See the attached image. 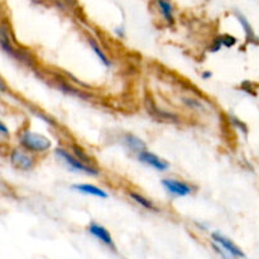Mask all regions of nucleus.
Listing matches in <instances>:
<instances>
[{
    "instance_id": "423d86ee",
    "label": "nucleus",
    "mask_w": 259,
    "mask_h": 259,
    "mask_svg": "<svg viewBox=\"0 0 259 259\" xmlns=\"http://www.w3.org/2000/svg\"><path fill=\"white\" fill-rule=\"evenodd\" d=\"M138 159L142 163L147 164L149 167H153L157 171H167L169 168V163L164 159H162L161 157H158L157 154L152 153V152L143 149V151L138 152Z\"/></svg>"
},
{
    "instance_id": "dca6fc26",
    "label": "nucleus",
    "mask_w": 259,
    "mask_h": 259,
    "mask_svg": "<svg viewBox=\"0 0 259 259\" xmlns=\"http://www.w3.org/2000/svg\"><path fill=\"white\" fill-rule=\"evenodd\" d=\"M220 40H222V45H224L225 47H232V46L235 45V38L232 37V35H224L223 38H220Z\"/></svg>"
},
{
    "instance_id": "2eb2a0df",
    "label": "nucleus",
    "mask_w": 259,
    "mask_h": 259,
    "mask_svg": "<svg viewBox=\"0 0 259 259\" xmlns=\"http://www.w3.org/2000/svg\"><path fill=\"white\" fill-rule=\"evenodd\" d=\"M238 19H239V22L242 23V25L244 27V30H245V34H247V37L249 38V39H252V38L254 37V34H253V29H252V27H250L249 23H248V20L240 14H238Z\"/></svg>"
},
{
    "instance_id": "7ed1b4c3",
    "label": "nucleus",
    "mask_w": 259,
    "mask_h": 259,
    "mask_svg": "<svg viewBox=\"0 0 259 259\" xmlns=\"http://www.w3.org/2000/svg\"><path fill=\"white\" fill-rule=\"evenodd\" d=\"M9 161L14 168L19 171H30L35 166V158L32 153L23 148L12 149L9 154Z\"/></svg>"
},
{
    "instance_id": "6ab92c4d",
    "label": "nucleus",
    "mask_w": 259,
    "mask_h": 259,
    "mask_svg": "<svg viewBox=\"0 0 259 259\" xmlns=\"http://www.w3.org/2000/svg\"><path fill=\"white\" fill-rule=\"evenodd\" d=\"M212 76V73L210 72V71H204V72H202V78H204V80H207V78H210Z\"/></svg>"
},
{
    "instance_id": "f257e3e1",
    "label": "nucleus",
    "mask_w": 259,
    "mask_h": 259,
    "mask_svg": "<svg viewBox=\"0 0 259 259\" xmlns=\"http://www.w3.org/2000/svg\"><path fill=\"white\" fill-rule=\"evenodd\" d=\"M20 147L30 153H45L52 147V142L50 138L40 133H35L32 131H23L19 134Z\"/></svg>"
},
{
    "instance_id": "f03ea898",
    "label": "nucleus",
    "mask_w": 259,
    "mask_h": 259,
    "mask_svg": "<svg viewBox=\"0 0 259 259\" xmlns=\"http://www.w3.org/2000/svg\"><path fill=\"white\" fill-rule=\"evenodd\" d=\"M55 152L56 154H57L58 158H61V161H62L63 163H66V166H67L68 168L72 169V171L90 175V176H98V175H100V169L96 168V167L94 166H90V164L83 163L80 159L76 158L73 154L68 153L66 149L57 148Z\"/></svg>"
},
{
    "instance_id": "39448f33",
    "label": "nucleus",
    "mask_w": 259,
    "mask_h": 259,
    "mask_svg": "<svg viewBox=\"0 0 259 259\" xmlns=\"http://www.w3.org/2000/svg\"><path fill=\"white\" fill-rule=\"evenodd\" d=\"M0 47L10 55L12 57H14L15 60L19 61H25L28 63V60L24 57V53L18 51V48H15V46L13 45V40L10 38L9 30L7 29V27H0Z\"/></svg>"
},
{
    "instance_id": "0eeeda50",
    "label": "nucleus",
    "mask_w": 259,
    "mask_h": 259,
    "mask_svg": "<svg viewBox=\"0 0 259 259\" xmlns=\"http://www.w3.org/2000/svg\"><path fill=\"white\" fill-rule=\"evenodd\" d=\"M211 238H212V240L217 243V244H219L223 249L227 250V252L229 253L230 255H233V257H238V258L245 257V254L242 252V249H240L239 247H237V245H235L232 240L228 239V238H225L224 235L219 234V233H214V234L211 235Z\"/></svg>"
},
{
    "instance_id": "9b49d317",
    "label": "nucleus",
    "mask_w": 259,
    "mask_h": 259,
    "mask_svg": "<svg viewBox=\"0 0 259 259\" xmlns=\"http://www.w3.org/2000/svg\"><path fill=\"white\" fill-rule=\"evenodd\" d=\"M124 143H125V146L128 147L129 149H132V151L134 152H141L143 151V149H147L146 143H144L141 138L133 136V134H126V136L124 137Z\"/></svg>"
},
{
    "instance_id": "f3484780",
    "label": "nucleus",
    "mask_w": 259,
    "mask_h": 259,
    "mask_svg": "<svg viewBox=\"0 0 259 259\" xmlns=\"http://www.w3.org/2000/svg\"><path fill=\"white\" fill-rule=\"evenodd\" d=\"M0 134L3 137H9V129H8V126L2 120H0Z\"/></svg>"
},
{
    "instance_id": "a211bd4d",
    "label": "nucleus",
    "mask_w": 259,
    "mask_h": 259,
    "mask_svg": "<svg viewBox=\"0 0 259 259\" xmlns=\"http://www.w3.org/2000/svg\"><path fill=\"white\" fill-rule=\"evenodd\" d=\"M0 91H2V93H5V91H8L7 83H5V81L3 80L2 77H0Z\"/></svg>"
},
{
    "instance_id": "20e7f679",
    "label": "nucleus",
    "mask_w": 259,
    "mask_h": 259,
    "mask_svg": "<svg viewBox=\"0 0 259 259\" xmlns=\"http://www.w3.org/2000/svg\"><path fill=\"white\" fill-rule=\"evenodd\" d=\"M162 186L166 189L167 192L175 195V196H189L194 192L195 187L192 185L187 184V182L180 181L176 179H164L162 180Z\"/></svg>"
},
{
    "instance_id": "412c9836",
    "label": "nucleus",
    "mask_w": 259,
    "mask_h": 259,
    "mask_svg": "<svg viewBox=\"0 0 259 259\" xmlns=\"http://www.w3.org/2000/svg\"><path fill=\"white\" fill-rule=\"evenodd\" d=\"M0 113H2V110H0Z\"/></svg>"
},
{
    "instance_id": "aec40b11",
    "label": "nucleus",
    "mask_w": 259,
    "mask_h": 259,
    "mask_svg": "<svg viewBox=\"0 0 259 259\" xmlns=\"http://www.w3.org/2000/svg\"><path fill=\"white\" fill-rule=\"evenodd\" d=\"M65 2H73V0H65Z\"/></svg>"
},
{
    "instance_id": "6e6552de",
    "label": "nucleus",
    "mask_w": 259,
    "mask_h": 259,
    "mask_svg": "<svg viewBox=\"0 0 259 259\" xmlns=\"http://www.w3.org/2000/svg\"><path fill=\"white\" fill-rule=\"evenodd\" d=\"M89 232L93 237H95L96 239L100 240L101 243H104L108 247L114 248V240L111 238V234L109 233V230L106 228H104L103 225L98 224V223H91L89 225Z\"/></svg>"
},
{
    "instance_id": "ddd939ff",
    "label": "nucleus",
    "mask_w": 259,
    "mask_h": 259,
    "mask_svg": "<svg viewBox=\"0 0 259 259\" xmlns=\"http://www.w3.org/2000/svg\"><path fill=\"white\" fill-rule=\"evenodd\" d=\"M89 45L91 46L93 51H94V52H95V55L98 56L99 60H100L101 62H103V65L106 66V67H109V66H110V60H109V58H108L106 53L104 52L103 50H101L100 46H99L98 43H96L95 40L93 39V38H90V39H89Z\"/></svg>"
},
{
    "instance_id": "9d476101",
    "label": "nucleus",
    "mask_w": 259,
    "mask_h": 259,
    "mask_svg": "<svg viewBox=\"0 0 259 259\" xmlns=\"http://www.w3.org/2000/svg\"><path fill=\"white\" fill-rule=\"evenodd\" d=\"M157 7L161 12L163 19L168 23L169 25H174L175 23V8L171 0H156Z\"/></svg>"
},
{
    "instance_id": "f8f14e48",
    "label": "nucleus",
    "mask_w": 259,
    "mask_h": 259,
    "mask_svg": "<svg viewBox=\"0 0 259 259\" xmlns=\"http://www.w3.org/2000/svg\"><path fill=\"white\" fill-rule=\"evenodd\" d=\"M129 196H131V199L133 200L134 202H137L138 205H141V206L144 207V209L157 210L156 205L153 204V201H152V200H149V199H147V197H144L143 195H141L139 192L131 191V192H129Z\"/></svg>"
},
{
    "instance_id": "4468645a",
    "label": "nucleus",
    "mask_w": 259,
    "mask_h": 259,
    "mask_svg": "<svg viewBox=\"0 0 259 259\" xmlns=\"http://www.w3.org/2000/svg\"><path fill=\"white\" fill-rule=\"evenodd\" d=\"M71 148H72L73 156H75L76 158L80 159V161L83 162V163L90 164V166H93V159H91L90 156H89V154L86 153L85 149H82L80 146H77V144H73V146L71 147Z\"/></svg>"
},
{
    "instance_id": "1a4fd4ad",
    "label": "nucleus",
    "mask_w": 259,
    "mask_h": 259,
    "mask_svg": "<svg viewBox=\"0 0 259 259\" xmlns=\"http://www.w3.org/2000/svg\"><path fill=\"white\" fill-rule=\"evenodd\" d=\"M72 189L78 192H82L85 195H91V196L99 197V199H108L109 195L105 190L100 189V187L95 186L91 184H77L72 185Z\"/></svg>"
}]
</instances>
